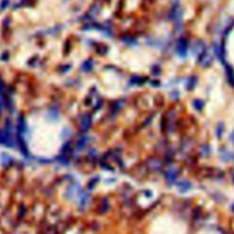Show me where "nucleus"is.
<instances>
[{
  "label": "nucleus",
  "mask_w": 234,
  "mask_h": 234,
  "mask_svg": "<svg viewBox=\"0 0 234 234\" xmlns=\"http://www.w3.org/2000/svg\"><path fill=\"white\" fill-rule=\"evenodd\" d=\"M177 187L180 193H185L191 189V184L187 180H181L177 183Z\"/></svg>",
  "instance_id": "5"
},
{
  "label": "nucleus",
  "mask_w": 234,
  "mask_h": 234,
  "mask_svg": "<svg viewBox=\"0 0 234 234\" xmlns=\"http://www.w3.org/2000/svg\"><path fill=\"white\" fill-rule=\"evenodd\" d=\"M176 52L178 55V57L184 59L188 55V42L186 39L181 38L177 41L176 44Z\"/></svg>",
  "instance_id": "2"
},
{
  "label": "nucleus",
  "mask_w": 234,
  "mask_h": 234,
  "mask_svg": "<svg viewBox=\"0 0 234 234\" xmlns=\"http://www.w3.org/2000/svg\"><path fill=\"white\" fill-rule=\"evenodd\" d=\"M191 145H190V140L189 139V140H185V141H183L182 142V146H181V148H180V150H181V152L182 153H188L190 149H191Z\"/></svg>",
  "instance_id": "8"
},
{
  "label": "nucleus",
  "mask_w": 234,
  "mask_h": 234,
  "mask_svg": "<svg viewBox=\"0 0 234 234\" xmlns=\"http://www.w3.org/2000/svg\"><path fill=\"white\" fill-rule=\"evenodd\" d=\"M197 84V79L196 77H190L188 79L187 83H186V87L189 91H191L195 88V86Z\"/></svg>",
  "instance_id": "9"
},
{
  "label": "nucleus",
  "mask_w": 234,
  "mask_h": 234,
  "mask_svg": "<svg viewBox=\"0 0 234 234\" xmlns=\"http://www.w3.org/2000/svg\"><path fill=\"white\" fill-rule=\"evenodd\" d=\"M224 132V123L223 122H219L217 127H216V136L217 138H221Z\"/></svg>",
  "instance_id": "7"
},
{
  "label": "nucleus",
  "mask_w": 234,
  "mask_h": 234,
  "mask_svg": "<svg viewBox=\"0 0 234 234\" xmlns=\"http://www.w3.org/2000/svg\"><path fill=\"white\" fill-rule=\"evenodd\" d=\"M231 209H232V211L234 212V205H232V207H231Z\"/></svg>",
  "instance_id": "16"
},
{
  "label": "nucleus",
  "mask_w": 234,
  "mask_h": 234,
  "mask_svg": "<svg viewBox=\"0 0 234 234\" xmlns=\"http://www.w3.org/2000/svg\"><path fill=\"white\" fill-rule=\"evenodd\" d=\"M85 67V70H90V68L92 67V64L91 63H89V62H85L84 64H83V68Z\"/></svg>",
  "instance_id": "14"
},
{
  "label": "nucleus",
  "mask_w": 234,
  "mask_h": 234,
  "mask_svg": "<svg viewBox=\"0 0 234 234\" xmlns=\"http://www.w3.org/2000/svg\"><path fill=\"white\" fill-rule=\"evenodd\" d=\"M165 177H166V179L170 181V182H173L176 180L177 177H178V172L175 168H170V169H167V171L166 172L165 174Z\"/></svg>",
  "instance_id": "6"
},
{
  "label": "nucleus",
  "mask_w": 234,
  "mask_h": 234,
  "mask_svg": "<svg viewBox=\"0 0 234 234\" xmlns=\"http://www.w3.org/2000/svg\"><path fill=\"white\" fill-rule=\"evenodd\" d=\"M232 181H233V184H234V174L232 175Z\"/></svg>",
  "instance_id": "17"
},
{
  "label": "nucleus",
  "mask_w": 234,
  "mask_h": 234,
  "mask_svg": "<svg viewBox=\"0 0 234 234\" xmlns=\"http://www.w3.org/2000/svg\"><path fill=\"white\" fill-rule=\"evenodd\" d=\"M198 62L203 67H208V66L211 65V62H212V57L209 55L206 51H204L203 52H201L199 55Z\"/></svg>",
  "instance_id": "3"
},
{
  "label": "nucleus",
  "mask_w": 234,
  "mask_h": 234,
  "mask_svg": "<svg viewBox=\"0 0 234 234\" xmlns=\"http://www.w3.org/2000/svg\"><path fill=\"white\" fill-rule=\"evenodd\" d=\"M192 104H193V107L195 108V110H197V111H201L204 107V102L200 99L194 100Z\"/></svg>",
  "instance_id": "11"
},
{
  "label": "nucleus",
  "mask_w": 234,
  "mask_h": 234,
  "mask_svg": "<svg viewBox=\"0 0 234 234\" xmlns=\"http://www.w3.org/2000/svg\"><path fill=\"white\" fill-rule=\"evenodd\" d=\"M225 73H226V79L228 81V83L231 86V87H234V70L233 68L227 64L226 69H225Z\"/></svg>",
  "instance_id": "4"
},
{
  "label": "nucleus",
  "mask_w": 234,
  "mask_h": 234,
  "mask_svg": "<svg viewBox=\"0 0 234 234\" xmlns=\"http://www.w3.org/2000/svg\"><path fill=\"white\" fill-rule=\"evenodd\" d=\"M230 139L231 143L234 144V131L230 134Z\"/></svg>",
  "instance_id": "15"
},
{
  "label": "nucleus",
  "mask_w": 234,
  "mask_h": 234,
  "mask_svg": "<svg viewBox=\"0 0 234 234\" xmlns=\"http://www.w3.org/2000/svg\"><path fill=\"white\" fill-rule=\"evenodd\" d=\"M91 125V117L86 115L82 118L81 120V128L83 129H87Z\"/></svg>",
  "instance_id": "13"
},
{
  "label": "nucleus",
  "mask_w": 234,
  "mask_h": 234,
  "mask_svg": "<svg viewBox=\"0 0 234 234\" xmlns=\"http://www.w3.org/2000/svg\"><path fill=\"white\" fill-rule=\"evenodd\" d=\"M220 158L223 160V161H229L230 159L233 158V155L230 153L228 150H221L220 151Z\"/></svg>",
  "instance_id": "10"
},
{
  "label": "nucleus",
  "mask_w": 234,
  "mask_h": 234,
  "mask_svg": "<svg viewBox=\"0 0 234 234\" xmlns=\"http://www.w3.org/2000/svg\"><path fill=\"white\" fill-rule=\"evenodd\" d=\"M209 152H211V149H209V146L208 145H202L200 148V153L202 156H208L209 155Z\"/></svg>",
  "instance_id": "12"
},
{
  "label": "nucleus",
  "mask_w": 234,
  "mask_h": 234,
  "mask_svg": "<svg viewBox=\"0 0 234 234\" xmlns=\"http://www.w3.org/2000/svg\"><path fill=\"white\" fill-rule=\"evenodd\" d=\"M181 17H182V11H181L179 4L177 2L173 5V7H172L169 14H168V18L169 20L175 21V24L178 29H180L181 28L180 27L181 26Z\"/></svg>",
  "instance_id": "1"
}]
</instances>
